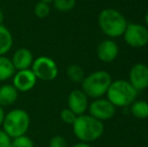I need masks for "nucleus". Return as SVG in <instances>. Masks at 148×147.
Instances as JSON below:
<instances>
[{
    "mask_svg": "<svg viewBox=\"0 0 148 147\" xmlns=\"http://www.w3.org/2000/svg\"><path fill=\"white\" fill-rule=\"evenodd\" d=\"M10 59L13 64L14 69L16 71H21V70L30 69L34 61V57H33L32 53L28 49L20 47L16 49Z\"/></svg>",
    "mask_w": 148,
    "mask_h": 147,
    "instance_id": "obj_13",
    "label": "nucleus"
},
{
    "mask_svg": "<svg viewBox=\"0 0 148 147\" xmlns=\"http://www.w3.org/2000/svg\"><path fill=\"white\" fill-rule=\"evenodd\" d=\"M49 147H69L68 142L62 136L56 135L49 140Z\"/></svg>",
    "mask_w": 148,
    "mask_h": 147,
    "instance_id": "obj_23",
    "label": "nucleus"
},
{
    "mask_svg": "<svg viewBox=\"0 0 148 147\" xmlns=\"http://www.w3.org/2000/svg\"><path fill=\"white\" fill-rule=\"evenodd\" d=\"M38 1H42V2H47V3H51L53 0H38Z\"/></svg>",
    "mask_w": 148,
    "mask_h": 147,
    "instance_id": "obj_28",
    "label": "nucleus"
},
{
    "mask_svg": "<svg viewBox=\"0 0 148 147\" xmlns=\"http://www.w3.org/2000/svg\"><path fill=\"white\" fill-rule=\"evenodd\" d=\"M33 12H34V15L37 18H45L49 15L51 13V5L49 3L42 1H37V3L35 4L34 8H33Z\"/></svg>",
    "mask_w": 148,
    "mask_h": 147,
    "instance_id": "obj_19",
    "label": "nucleus"
},
{
    "mask_svg": "<svg viewBox=\"0 0 148 147\" xmlns=\"http://www.w3.org/2000/svg\"><path fill=\"white\" fill-rule=\"evenodd\" d=\"M30 126L29 114L23 109H13L5 114L2 130L11 139L26 135Z\"/></svg>",
    "mask_w": 148,
    "mask_h": 147,
    "instance_id": "obj_3",
    "label": "nucleus"
},
{
    "mask_svg": "<svg viewBox=\"0 0 148 147\" xmlns=\"http://www.w3.org/2000/svg\"><path fill=\"white\" fill-rule=\"evenodd\" d=\"M123 36L128 45L140 49L148 43V28L139 23H129L127 24Z\"/></svg>",
    "mask_w": 148,
    "mask_h": 147,
    "instance_id": "obj_7",
    "label": "nucleus"
},
{
    "mask_svg": "<svg viewBox=\"0 0 148 147\" xmlns=\"http://www.w3.org/2000/svg\"><path fill=\"white\" fill-rule=\"evenodd\" d=\"M3 21H4V13L1 9H0V25L3 24Z\"/></svg>",
    "mask_w": 148,
    "mask_h": 147,
    "instance_id": "obj_27",
    "label": "nucleus"
},
{
    "mask_svg": "<svg viewBox=\"0 0 148 147\" xmlns=\"http://www.w3.org/2000/svg\"><path fill=\"white\" fill-rule=\"evenodd\" d=\"M11 138L5 133L2 129H0V147H9Z\"/></svg>",
    "mask_w": 148,
    "mask_h": 147,
    "instance_id": "obj_24",
    "label": "nucleus"
},
{
    "mask_svg": "<svg viewBox=\"0 0 148 147\" xmlns=\"http://www.w3.org/2000/svg\"><path fill=\"white\" fill-rule=\"evenodd\" d=\"M72 126L75 136L85 143L96 141L104 133L103 122L87 114L78 116Z\"/></svg>",
    "mask_w": 148,
    "mask_h": 147,
    "instance_id": "obj_1",
    "label": "nucleus"
},
{
    "mask_svg": "<svg viewBox=\"0 0 148 147\" xmlns=\"http://www.w3.org/2000/svg\"><path fill=\"white\" fill-rule=\"evenodd\" d=\"M9 147H34V143L27 135H22L11 139Z\"/></svg>",
    "mask_w": 148,
    "mask_h": 147,
    "instance_id": "obj_21",
    "label": "nucleus"
},
{
    "mask_svg": "<svg viewBox=\"0 0 148 147\" xmlns=\"http://www.w3.org/2000/svg\"><path fill=\"white\" fill-rule=\"evenodd\" d=\"M30 69L37 80H41L43 82H51L56 80L59 75V68L57 63L47 55H40L34 59Z\"/></svg>",
    "mask_w": 148,
    "mask_h": 147,
    "instance_id": "obj_6",
    "label": "nucleus"
},
{
    "mask_svg": "<svg viewBox=\"0 0 148 147\" xmlns=\"http://www.w3.org/2000/svg\"><path fill=\"white\" fill-rule=\"evenodd\" d=\"M98 24L104 34L109 37H118L123 36L128 23L120 11L113 8H105L99 13Z\"/></svg>",
    "mask_w": 148,
    "mask_h": 147,
    "instance_id": "obj_2",
    "label": "nucleus"
},
{
    "mask_svg": "<svg viewBox=\"0 0 148 147\" xmlns=\"http://www.w3.org/2000/svg\"><path fill=\"white\" fill-rule=\"evenodd\" d=\"M89 115L100 121L109 120L115 115L116 107L110 102L108 99H95L92 103L89 104L88 107Z\"/></svg>",
    "mask_w": 148,
    "mask_h": 147,
    "instance_id": "obj_8",
    "label": "nucleus"
},
{
    "mask_svg": "<svg viewBox=\"0 0 148 147\" xmlns=\"http://www.w3.org/2000/svg\"><path fill=\"white\" fill-rule=\"evenodd\" d=\"M66 76L73 83H82L85 79V72L78 65H71L66 69Z\"/></svg>",
    "mask_w": 148,
    "mask_h": 147,
    "instance_id": "obj_18",
    "label": "nucleus"
},
{
    "mask_svg": "<svg viewBox=\"0 0 148 147\" xmlns=\"http://www.w3.org/2000/svg\"><path fill=\"white\" fill-rule=\"evenodd\" d=\"M131 114L138 119L148 118V102L146 101H135L131 105Z\"/></svg>",
    "mask_w": 148,
    "mask_h": 147,
    "instance_id": "obj_17",
    "label": "nucleus"
},
{
    "mask_svg": "<svg viewBox=\"0 0 148 147\" xmlns=\"http://www.w3.org/2000/svg\"><path fill=\"white\" fill-rule=\"evenodd\" d=\"M145 22H146V25L148 26V12L146 13V15H145Z\"/></svg>",
    "mask_w": 148,
    "mask_h": 147,
    "instance_id": "obj_29",
    "label": "nucleus"
},
{
    "mask_svg": "<svg viewBox=\"0 0 148 147\" xmlns=\"http://www.w3.org/2000/svg\"><path fill=\"white\" fill-rule=\"evenodd\" d=\"M15 72L11 59L6 55H0V83L11 79Z\"/></svg>",
    "mask_w": 148,
    "mask_h": 147,
    "instance_id": "obj_16",
    "label": "nucleus"
},
{
    "mask_svg": "<svg viewBox=\"0 0 148 147\" xmlns=\"http://www.w3.org/2000/svg\"><path fill=\"white\" fill-rule=\"evenodd\" d=\"M77 117L78 116L69 108L62 109V112H60V119H62V121L66 124H69V125H73L74 122L76 121Z\"/></svg>",
    "mask_w": 148,
    "mask_h": 147,
    "instance_id": "obj_22",
    "label": "nucleus"
},
{
    "mask_svg": "<svg viewBox=\"0 0 148 147\" xmlns=\"http://www.w3.org/2000/svg\"><path fill=\"white\" fill-rule=\"evenodd\" d=\"M112 81V77L106 71H96L85 77L82 84V91L88 98L99 99L107 94Z\"/></svg>",
    "mask_w": 148,
    "mask_h": 147,
    "instance_id": "obj_5",
    "label": "nucleus"
},
{
    "mask_svg": "<svg viewBox=\"0 0 148 147\" xmlns=\"http://www.w3.org/2000/svg\"><path fill=\"white\" fill-rule=\"evenodd\" d=\"M13 45V36L3 24L0 25V55H5Z\"/></svg>",
    "mask_w": 148,
    "mask_h": 147,
    "instance_id": "obj_15",
    "label": "nucleus"
},
{
    "mask_svg": "<svg viewBox=\"0 0 148 147\" xmlns=\"http://www.w3.org/2000/svg\"><path fill=\"white\" fill-rule=\"evenodd\" d=\"M71 147H92L91 145H90L89 143H85V142H78V143H76V144H74L73 146H71Z\"/></svg>",
    "mask_w": 148,
    "mask_h": 147,
    "instance_id": "obj_25",
    "label": "nucleus"
},
{
    "mask_svg": "<svg viewBox=\"0 0 148 147\" xmlns=\"http://www.w3.org/2000/svg\"><path fill=\"white\" fill-rule=\"evenodd\" d=\"M118 53V44L112 39L101 41L97 47V57L103 63H112L117 59Z\"/></svg>",
    "mask_w": 148,
    "mask_h": 147,
    "instance_id": "obj_12",
    "label": "nucleus"
},
{
    "mask_svg": "<svg viewBox=\"0 0 148 147\" xmlns=\"http://www.w3.org/2000/svg\"><path fill=\"white\" fill-rule=\"evenodd\" d=\"M77 0H53V7L60 12H68L74 9Z\"/></svg>",
    "mask_w": 148,
    "mask_h": 147,
    "instance_id": "obj_20",
    "label": "nucleus"
},
{
    "mask_svg": "<svg viewBox=\"0 0 148 147\" xmlns=\"http://www.w3.org/2000/svg\"><path fill=\"white\" fill-rule=\"evenodd\" d=\"M68 108L77 116L85 114L89 107V98L82 90H74L68 97Z\"/></svg>",
    "mask_w": 148,
    "mask_h": 147,
    "instance_id": "obj_11",
    "label": "nucleus"
},
{
    "mask_svg": "<svg viewBox=\"0 0 148 147\" xmlns=\"http://www.w3.org/2000/svg\"><path fill=\"white\" fill-rule=\"evenodd\" d=\"M18 91L12 84H5L0 87V107L13 105L18 99Z\"/></svg>",
    "mask_w": 148,
    "mask_h": 147,
    "instance_id": "obj_14",
    "label": "nucleus"
},
{
    "mask_svg": "<svg viewBox=\"0 0 148 147\" xmlns=\"http://www.w3.org/2000/svg\"><path fill=\"white\" fill-rule=\"evenodd\" d=\"M129 83L137 91H143L148 88V66L137 63L129 72Z\"/></svg>",
    "mask_w": 148,
    "mask_h": 147,
    "instance_id": "obj_9",
    "label": "nucleus"
},
{
    "mask_svg": "<svg viewBox=\"0 0 148 147\" xmlns=\"http://www.w3.org/2000/svg\"><path fill=\"white\" fill-rule=\"evenodd\" d=\"M37 79L31 69L16 71L12 77V85L18 92H29L35 87Z\"/></svg>",
    "mask_w": 148,
    "mask_h": 147,
    "instance_id": "obj_10",
    "label": "nucleus"
},
{
    "mask_svg": "<svg viewBox=\"0 0 148 147\" xmlns=\"http://www.w3.org/2000/svg\"><path fill=\"white\" fill-rule=\"evenodd\" d=\"M4 116H5V112H4V109L2 108V107H0V127H1L2 123H3Z\"/></svg>",
    "mask_w": 148,
    "mask_h": 147,
    "instance_id": "obj_26",
    "label": "nucleus"
},
{
    "mask_svg": "<svg viewBox=\"0 0 148 147\" xmlns=\"http://www.w3.org/2000/svg\"><path fill=\"white\" fill-rule=\"evenodd\" d=\"M137 92L129 82L117 80L111 83L107 91V99L117 108L131 106L136 101Z\"/></svg>",
    "mask_w": 148,
    "mask_h": 147,
    "instance_id": "obj_4",
    "label": "nucleus"
}]
</instances>
